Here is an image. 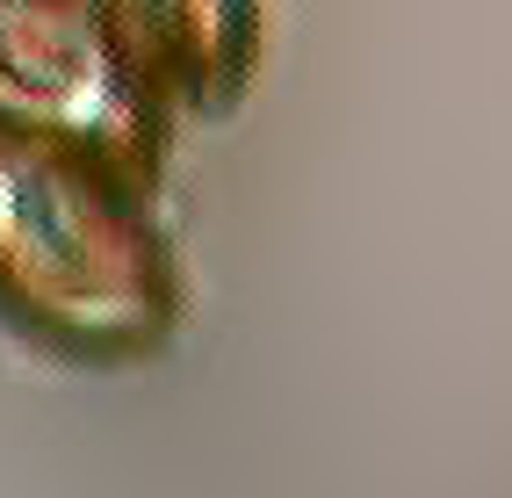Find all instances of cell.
Here are the masks:
<instances>
[{
    "instance_id": "cell-1",
    "label": "cell",
    "mask_w": 512,
    "mask_h": 498,
    "mask_svg": "<svg viewBox=\"0 0 512 498\" xmlns=\"http://www.w3.org/2000/svg\"><path fill=\"white\" fill-rule=\"evenodd\" d=\"M152 181L0 123V332L65 369H138L181 325Z\"/></svg>"
},
{
    "instance_id": "cell-2",
    "label": "cell",
    "mask_w": 512,
    "mask_h": 498,
    "mask_svg": "<svg viewBox=\"0 0 512 498\" xmlns=\"http://www.w3.org/2000/svg\"><path fill=\"white\" fill-rule=\"evenodd\" d=\"M0 123L159 188L181 116L87 0H0Z\"/></svg>"
},
{
    "instance_id": "cell-3",
    "label": "cell",
    "mask_w": 512,
    "mask_h": 498,
    "mask_svg": "<svg viewBox=\"0 0 512 498\" xmlns=\"http://www.w3.org/2000/svg\"><path fill=\"white\" fill-rule=\"evenodd\" d=\"M138 51L174 116H231L267 58V0H87Z\"/></svg>"
}]
</instances>
